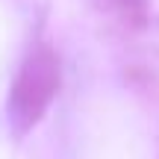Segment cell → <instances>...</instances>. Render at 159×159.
<instances>
[{
	"label": "cell",
	"instance_id": "obj_1",
	"mask_svg": "<svg viewBox=\"0 0 159 159\" xmlns=\"http://www.w3.org/2000/svg\"><path fill=\"white\" fill-rule=\"evenodd\" d=\"M59 89V62L56 53L50 47L39 44L35 50H30V56L24 59L21 71L15 77L12 85V97H9V109L12 118L21 127H30L41 118V112L47 109V103L53 100Z\"/></svg>",
	"mask_w": 159,
	"mask_h": 159
}]
</instances>
